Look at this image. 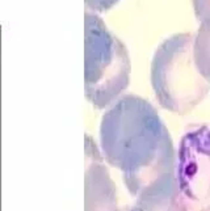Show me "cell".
<instances>
[{
	"instance_id": "ba28073f",
	"label": "cell",
	"mask_w": 210,
	"mask_h": 211,
	"mask_svg": "<svg viewBox=\"0 0 210 211\" xmlns=\"http://www.w3.org/2000/svg\"><path fill=\"white\" fill-rule=\"evenodd\" d=\"M118 0H85V4L89 9H92L95 13L96 12H104L113 7Z\"/></svg>"
},
{
	"instance_id": "5b68a950",
	"label": "cell",
	"mask_w": 210,
	"mask_h": 211,
	"mask_svg": "<svg viewBox=\"0 0 210 211\" xmlns=\"http://www.w3.org/2000/svg\"><path fill=\"white\" fill-rule=\"evenodd\" d=\"M84 211H121L117 187L104 164V156L92 136L85 135Z\"/></svg>"
},
{
	"instance_id": "6da1fadb",
	"label": "cell",
	"mask_w": 210,
	"mask_h": 211,
	"mask_svg": "<svg viewBox=\"0 0 210 211\" xmlns=\"http://www.w3.org/2000/svg\"><path fill=\"white\" fill-rule=\"evenodd\" d=\"M105 161L122 173L130 196L176 176L177 151L156 109L143 97L123 94L105 111L100 125Z\"/></svg>"
},
{
	"instance_id": "9c48e42d",
	"label": "cell",
	"mask_w": 210,
	"mask_h": 211,
	"mask_svg": "<svg viewBox=\"0 0 210 211\" xmlns=\"http://www.w3.org/2000/svg\"><path fill=\"white\" fill-rule=\"evenodd\" d=\"M200 211H210V209H205V210H200Z\"/></svg>"
},
{
	"instance_id": "8992f818",
	"label": "cell",
	"mask_w": 210,
	"mask_h": 211,
	"mask_svg": "<svg viewBox=\"0 0 210 211\" xmlns=\"http://www.w3.org/2000/svg\"><path fill=\"white\" fill-rule=\"evenodd\" d=\"M177 198L179 186L176 176H172L144 190L121 211H177Z\"/></svg>"
},
{
	"instance_id": "7a4b0ae2",
	"label": "cell",
	"mask_w": 210,
	"mask_h": 211,
	"mask_svg": "<svg viewBox=\"0 0 210 211\" xmlns=\"http://www.w3.org/2000/svg\"><path fill=\"white\" fill-rule=\"evenodd\" d=\"M154 93L164 109L186 114L208 96L210 81L194 60V35L175 34L158 47L151 64Z\"/></svg>"
},
{
	"instance_id": "52a82bcc",
	"label": "cell",
	"mask_w": 210,
	"mask_h": 211,
	"mask_svg": "<svg viewBox=\"0 0 210 211\" xmlns=\"http://www.w3.org/2000/svg\"><path fill=\"white\" fill-rule=\"evenodd\" d=\"M200 28L194 35V60L202 76L210 81V0H193Z\"/></svg>"
},
{
	"instance_id": "277c9868",
	"label": "cell",
	"mask_w": 210,
	"mask_h": 211,
	"mask_svg": "<svg viewBox=\"0 0 210 211\" xmlns=\"http://www.w3.org/2000/svg\"><path fill=\"white\" fill-rule=\"evenodd\" d=\"M177 211L210 209V125L186 127L177 150Z\"/></svg>"
},
{
	"instance_id": "3957f363",
	"label": "cell",
	"mask_w": 210,
	"mask_h": 211,
	"mask_svg": "<svg viewBox=\"0 0 210 211\" xmlns=\"http://www.w3.org/2000/svg\"><path fill=\"white\" fill-rule=\"evenodd\" d=\"M85 94L96 109L116 103L130 81L125 45L95 12L85 13Z\"/></svg>"
}]
</instances>
